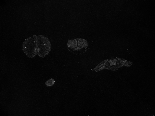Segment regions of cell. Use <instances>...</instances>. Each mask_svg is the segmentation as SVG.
Here are the masks:
<instances>
[{
  "mask_svg": "<svg viewBox=\"0 0 155 116\" xmlns=\"http://www.w3.org/2000/svg\"><path fill=\"white\" fill-rule=\"evenodd\" d=\"M37 36L32 35L25 39L23 42L22 49L25 54L30 58L36 56L37 54Z\"/></svg>",
  "mask_w": 155,
  "mask_h": 116,
  "instance_id": "cell-1",
  "label": "cell"
},
{
  "mask_svg": "<svg viewBox=\"0 0 155 116\" xmlns=\"http://www.w3.org/2000/svg\"><path fill=\"white\" fill-rule=\"evenodd\" d=\"M67 47L72 53L79 55L85 52L88 48V44L85 39L77 38L68 41Z\"/></svg>",
  "mask_w": 155,
  "mask_h": 116,
  "instance_id": "cell-2",
  "label": "cell"
},
{
  "mask_svg": "<svg viewBox=\"0 0 155 116\" xmlns=\"http://www.w3.org/2000/svg\"><path fill=\"white\" fill-rule=\"evenodd\" d=\"M37 55L41 57L44 58L50 52L51 49V43L46 37L39 35L37 38Z\"/></svg>",
  "mask_w": 155,
  "mask_h": 116,
  "instance_id": "cell-3",
  "label": "cell"
},
{
  "mask_svg": "<svg viewBox=\"0 0 155 116\" xmlns=\"http://www.w3.org/2000/svg\"><path fill=\"white\" fill-rule=\"evenodd\" d=\"M55 80L51 78L48 80L45 83L46 86L48 87H50L53 86L55 84Z\"/></svg>",
  "mask_w": 155,
  "mask_h": 116,
  "instance_id": "cell-4",
  "label": "cell"
}]
</instances>
